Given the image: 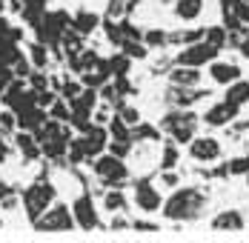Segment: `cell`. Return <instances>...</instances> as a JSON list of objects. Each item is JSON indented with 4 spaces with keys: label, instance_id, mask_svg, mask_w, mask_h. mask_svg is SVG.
Wrapping results in <instances>:
<instances>
[{
    "label": "cell",
    "instance_id": "1",
    "mask_svg": "<svg viewBox=\"0 0 249 243\" xmlns=\"http://www.w3.org/2000/svg\"><path fill=\"white\" fill-rule=\"evenodd\" d=\"M206 197L198 192V189H178V192L163 203V215L169 220H189L198 218L200 209H203Z\"/></svg>",
    "mask_w": 249,
    "mask_h": 243
},
{
    "label": "cell",
    "instance_id": "2",
    "mask_svg": "<svg viewBox=\"0 0 249 243\" xmlns=\"http://www.w3.org/2000/svg\"><path fill=\"white\" fill-rule=\"evenodd\" d=\"M52 200H54V186H52V183H46V180L32 183V186L26 189L23 206H26V212H29V218H32V223H35V220H37L43 212H46V209H49Z\"/></svg>",
    "mask_w": 249,
    "mask_h": 243
},
{
    "label": "cell",
    "instance_id": "3",
    "mask_svg": "<svg viewBox=\"0 0 249 243\" xmlns=\"http://www.w3.org/2000/svg\"><path fill=\"white\" fill-rule=\"evenodd\" d=\"M195 126H198V118H195L192 112H169V115L163 118V129L172 135L175 143H186V140H192Z\"/></svg>",
    "mask_w": 249,
    "mask_h": 243
},
{
    "label": "cell",
    "instance_id": "4",
    "mask_svg": "<svg viewBox=\"0 0 249 243\" xmlns=\"http://www.w3.org/2000/svg\"><path fill=\"white\" fill-rule=\"evenodd\" d=\"M95 174L103 183H121V180H126L129 169L124 166V157H118L112 152H106V155L100 152L98 157H95Z\"/></svg>",
    "mask_w": 249,
    "mask_h": 243
},
{
    "label": "cell",
    "instance_id": "5",
    "mask_svg": "<svg viewBox=\"0 0 249 243\" xmlns=\"http://www.w3.org/2000/svg\"><path fill=\"white\" fill-rule=\"evenodd\" d=\"M215 57H218V46H212L209 40H195V43H189L178 54V63L180 66H198L200 69L203 63H212Z\"/></svg>",
    "mask_w": 249,
    "mask_h": 243
},
{
    "label": "cell",
    "instance_id": "6",
    "mask_svg": "<svg viewBox=\"0 0 249 243\" xmlns=\"http://www.w3.org/2000/svg\"><path fill=\"white\" fill-rule=\"evenodd\" d=\"M35 226L37 229H43V232H69L72 226H75V215L60 203V206H54V209H46L40 218L35 220Z\"/></svg>",
    "mask_w": 249,
    "mask_h": 243
},
{
    "label": "cell",
    "instance_id": "7",
    "mask_svg": "<svg viewBox=\"0 0 249 243\" xmlns=\"http://www.w3.org/2000/svg\"><path fill=\"white\" fill-rule=\"evenodd\" d=\"M75 223L80 229H95L98 226V212H95V203H92V197L89 194H80L75 200Z\"/></svg>",
    "mask_w": 249,
    "mask_h": 243
},
{
    "label": "cell",
    "instance_id": "8",
    "mask_svg": "<svg viewBox=\"0 0 249 243\" xmlns=\"http://www.w3.org/2000/svg\"><path fill=\"white\" fill-rule=\"evenodd\" d=\"M46 121H49V109H43L37 103L23 109V112H18V129H26V132H37Z\"/></svg>",
    "mask_w": 249,
    "mask_h": 243
},
{
    "label": "cell",
    "instance_id": "9",
    "mask_svg": "<svg viewBox=\"0 0 249 243\" xmlns=\"http://www.w3.org/2000/svg\"><path fill=\"white\" fill-rule=\"evenodd\" d=\"M135 203H138L143 212H158V209L163 206V197H160V192H158L152 183H138V189H135Z\"/></svg>",
    "mask_w": 249,
    "mask_h": 243
},
{
    "label": "cell",
    "instance_id": "10",
    "mask_svg": "<svg viewBox=\"0 0 249 243\" xmlns=\"http://www.w3.org/2000/svg\"><path fill=\"white\" fill-rule=\"evenodd\" d=\"M189 152H192V157H195V160L209 163V160L221 157V143H218L215 138H198V140H192Z\"/></svg>",
    "mask_w": 249,
    "mask_h": 243
},
{
    "label": "cell",
    "instance_id": "11",
    "mask_svg": "<svg viewBox=\"0 0 249 243\" xmlns=\"http://www.w3.org/2000/svg\"><path fill=\"white\" fill-rule=\"evenodd\" d=\"M235 112H238V106H232L229 100H221V103H215V106L203 115V121L209 123V126H226V123L235 118Z\"/></svg>",
    "mask_w": 249,
    "mask_h": 243
},
{
    "label": "cell",
    "instance_id": "12",
    "mask_svg": "<svg viewBox=\"0 0 249 243\" xmlns=\"http://www.w3.org/2000/svg\"><path fill=\"white\" fill-rule=\"evenodd\" d=\"M209 74H212V80H215V83L229 86V83H235V80L241 77V69H238L235 63H218V60H212V69H209Z\"/></svg>",
    "mask_w": 249,
    "mask_h": 243
},
{
    "label": "cell",
    "instance_id": "13",
    "mask_svg": "<svg viewBox=\"0 0 249 243\" xmlns=\"http://www.w3.org/2000/svg\"><path fill=\"white\" fill-rule=\"evenodd\" d=\"M224 100H229L232 106H238V109H241L244 103H249V83H247V80H241V77H238L235 83H229Z\"/></svg>",
    "mask_w": 249,
    "mask_h": 243
},
{
    "label": "cell",
    "instance_id": "14",
    "mask_svg": "<svg viewBox=\"0 0 249 243\" xmlns=\"http://www.w3.org/2000/svg\"><path fill=\"white\" fill-rule=\"evenodd\" d=\"M198 80H200L198 66H180V63H178V69L172 72V83H175V86H183V89L195 86Z\"/></svg>",
    "mask_w": 249,
    "mask_h": 243
},
{
    "label": "cell",
    "instance_id": "15",
    "mask_svg": "<svg viewBox=\"0 0 249 243\" xmlns=\"http://www.w3.org/2000/svg\"><path fill=\"white\" fill-rule=\"evenodd\" d=\"M15 143H18V149L23 152V157H29V160H35V157L40 155L35 132H26V129H20V132H18V138H15Z\"/></svg>",
    "mask_w": 249,
    "mask_h": 243
},
{
    "label": "cell",
    "instance_id": "16",
    "mask_svg": "<svg viewBox=\"0 0 249 243\" xmlns=\"http://www.w3.org/2000/svg\"><path fill=\"white\" fill-rule=\"evenodd\" d=\"M200 9H203V0H178L175 15H178L180 20H195L200 15Z\"/></svg>",
    "mask_w": 249,
    "mask_h": 243
},
{
    "label": "cell",
    "instance_id": "17",
    "mask_svg": "<svg viewBox=\"0 0 249 243\" xmlns=\"http://www.w3.org/2000/svg\"><path fill=\"white\" fill-rule=\"evenodd\" d=\"M72 29L80 32V35L95 32V29H98V15H92V12H77L75 17H72Z\"/></svg>",
    "mask_w": 249,
    "mask_h": 243
},
{
    "label": "cell",
    "instance_id": "18",
    "mask_svg": "<svg viewBox=\"0 0 249 243\" xmlns=\"http://www.w3.org/2000/svg\"><path fill=\"white\" fill-rule=\"evenodd\" d=\"M212 226L215 229H244V218L235 209H229V212H221L218 218L212 220Z\"/></svg>",
    "mask_w": 249,
    "mask_h": 243
},
{
    "label": "cell",
    "instance_id": "19",
    "mask_svg": "<svg viewBox=\"0 0 249 243\" xmlns=\"http://www.w3.org/2000/svg\"><path fill=\"white\" fill-rule=\"evenodd\" d=\"M49 118H54V121H60V123H69V118H72V103L54 100L49 106Z\"/></svg>",
    "mask_w": 249,
    "mask_h": 243
},
{
    "label": "cell",
    "instance_id": "20",
    "mask_svg": "<svg viewBox=\"0 0 249 243\" xmlns=\"http://www.w3.org/2000/svg\"><path fill=\"white\" fill-rule=\"evenodd\" d=\"M103 203H106V212H121L126 206V197L121 194V189H109L103 194Z\"/></svg>",
    "mask_w": 249,
    "mask_h": 243
},
{
    "label": "cell",
    "instance_id": "21",
    "mask_svg": "<svg viewBox=\"0 0 249 243\" xmlns=\"http://www.w3.org/2000/svg\"><path fill=\"white\" fill-rule=\"evenodd\" d=\"M109 72L115 74V77H118V74H126L129 72V54H115V57H109Z\"/></svg>",
    "mask_w": 249,
    "mask_h": 243
},
{
    "label": "cell",
    "instance_id": "22",
    "mask_svg": "<svg viewBox=\"0 0 249 243\" xmlns=\"http://www.w3.org/2000/svg\"><path fill=\"white\" fill-rule=\"evenodd\" d=\"M175 163H178V146H175V140H169V143H163V160H160V169H175Z\"/></svg>",
    "mask_w": 249,
    "mask_h": 243
},
{
    "label": "cell",
    "instance_id": "23",
    "mask_svg": "<svg viewBox=\"0 0 249 243\" xmlns=\"http://www.w3.org/2000/svg\"><path fill=\"white\" fill-rule=\"evenodd\" d=\"M29 60H32V66H46V46L43 43H35V46L29 49Z\"/></svg>",
    "mask_w": 249,
    "mask_h": 243
},
{
    "label": "cell",
    "instance_id": "24",
    "mask_svg": "<svg viewBox=\"0 0 249 243\" xmlns=\"http://www.w3.org/2000/svg\"><path fill=\"white\" fill-rule=\"evenodd\" d=\"M206 40H209L212 46L224 49V43H226V32L221 29V26H212V29H206Z\"/></svg>",
    "mask_w": 249,
    "mask_h": 243
},
{
    "label": "cell",
    "instance_id": "25",
    "mask_svg": "<svg viewBox=\"0 0 249 243\" xmlns=\"http://www.w3.org/2000/svg\"><path fill=\"white\" fill-rule=\"evenodd\" d=\"M124 52L129 57H146V46L141 40H124Z\"/></svg>",
    "mask_w": 249,
    "mask_h": 243
},
{
    "label": "cell",
    "instance_id": "26",
    "mask_svg": "<svg viewBox=\"0 0 249 243\" xmlns=\"http://www.w3.org/2000/svg\"><path fill=\"white\" fill-rule=\"evenodd\" d=\"M129 149H132V140L112 138V143H109V152H112V155H118V157H126V155H129Z\"/></svg>",
    "mask_w": 249,
    "mask_h": 243
},
{
    "label": "cell",
    "instance_id": "27",
    "mask_svg": "<svg viewBox=\"0 0 249 243\" xmlns=\"http://www.w3.org/2000/svg\"><path fill=\"white\" fill-rule=\"evenodd\" d=\"M166 40H169V37H166L163 32H158V29H152V32L143 35V43H146V46H163Z\"/></svg>",
    "mask_w": 249,
    "mask_h": 243
},
{
    "label": "cell",
    "instance_id": "28",
    "mask_svg": "<svg viewBox=\"0 0 249 243\" xmlns=\"http://www.w3.org/2000/svg\"><path fill=\"white\" fill-rule=\"evenodd\" d=\"M15 126H18V121H15V115H12V112H0V135L15 132Z\"/></svg>",
    "mask_w": 249,
    "mask_h": 243
},
{
    "label": "cell",
    "instance_id": "29",
    "mask_svg": "<svg viewBox=\"0 0 249 243\" xmlns=\"http://www.w3.org/2000/svg\"><path fill=\"white\" fill-rule=\"evenodd\" d=\"M244 172L249 174V155H244V157H235V160L229 163V174H244Z\"/></svg>",
    "mask_w": 249,
    "mask_h": 243
},
{
    "label": "cell",
    "instance_id": "30",
    "mask_svg": "<svg viewBox=\"0 0 249 243\" xmlns=\"http://www.w3.org/2000/svg\"><path fill=\"white\" fill-rule=\"evenodd\" d=\"M132 138H135V140H155L158 132H155L152 126H141V123H138V129L132 132Z\"/></svg>",
    "mask_w": 249,
    "mask_h": 243
},
{
    "label": "cell",
    "instance_id": "31",
    "mask_svg": "<svg viewBox=\"0 0 249 243\" xmlns=\"http://www.w3.org/2000/svg\"><path fill=\"white\" fill-rule=\"evenodd\" d=\"M35 100H37V106H43V109H49V106L54 103V100H57V97H54V92H52V89H40V92L35 95Z\"/></svg>",
    "mask_w": 249,
    "mask_h": 243
},
{
    "label": "cell",
    "instance_id": "32",
    "mask_svg": "<svg viewBox=\"0 0 249 243\" xmlns=\"http://www.w3.org/2000/svg\"><path fill=\"white\" fill-rule=\"evenodd\" d=\"M121 118H124L129 126H138V123H141V115H138V109H132V106H121Z\"/></svg>",
    "mask_w": 249,
    "mask_h": 243
},
{
    "label": "cell",
    "instance_id": "33",
    "mask_svg": "<svg viewBox=\"0 0 249 243\" xmlns=\"http://www.w3.org/2000/svg\"><path fill=\"white\" fill-rule=\"evenodd\" d=\"M29 86H32L35 92H40V89H46V74H37V72H32V74H29Z\"/></svg>",
    "mask_w": 249,
    "mask_h": 243
},
{
    "label": "cell",
    "instance_id": "34",
    "mask_svg": "<svg viewBox=\"0 0 249 243\" xmlns=\"http://www.w3.org/2000/svg\"><path fill=\"white\" fill-rule=\"evenodd\" d=\"M235 15H238L244 23H249V0H241V3H238V12H235Z\"/></svg>",
    "mask_w": 249,
    "mask_h": 243
},
{
    "label": "cell",
    "instance_id": "35",
    "mask_svg": "<svg viewBox=\"0 0 249 243\" xmlns=\"http://www.w3.org/2000/svg\"><path fill=\"white\" fill-rule=\"evenodd\" d=\"M77 92H80V83H63V95L69 97V100H72Z\"/></svg>",
    "mask_w": 249,
    "mask_h": 243
},
{
    "label": "cell",
    "instance_id": "36",
    "mask_svg": "<svg viewBox=\"0 0 249 243\" xmlns=\"http://www.w3.org/2000/svg\"><path fill=\"white\" fill-rule=\"evenodd\" d=\"M163 183H166V186H175V183H178V174H172V169H166V174H163Z\"/></svg>",
    "mask_w": 249,
    "mask_h": 243
},
{
    "label": "cell",
    "instance_id": "37",
    "mask_svg": "<svg viewBox=\"0 0 249 243\" xmlns=\"http://www.w3.org/2000/svg\"><path fill=\"white\" fill-rule=\"evenodd\" d=\"M241 54H244V57H249V35L241 40Z\"/></svg>",
    "mask_w": 249,
    "mask_h": 243
},
{
    "label": "cell",
    "instance_id": "38",
    "mask_svg": "<svg viewBox=\"0 0 249 243\" xmlns=\"http://www.w3.org/2000/svg\"><path fill=\"white\" fill-rule=\"evenodd\" d=\"M6 152H9V149H6V143H3V138H0V160L6 157Z\"/></svg>",
    "mask_w": 249,
    "mask_h": 243
},
{
    "label": "cell",
    "instance_id": "39",
    "mask_svg": "<svg viewBox=\"0 0 249 243\" xmlns=\"http://www.w3.org/2000/svg\"><path fill=\"white\" fill-rule=\"evenodd\" d=\"M6 194H9V186H6V183H0V200H3Z\"/></svg>",
    "mask_w": 249,
    "mask_h": 243
},
{
    "label": "cell",
    "instance_id": "40",
    "mask_svg": "<svg viewBox=\"0 0 249 243\" xmlns=\"http://www.w3.org/2000/svg\"><path fill=\"white\" fill-rule=\"evenodd\" d=\"M0 15H3V0H0Z\"/></svg>",
    "mask_w": 249,
    "mask_h": 243
}]
</instances>
